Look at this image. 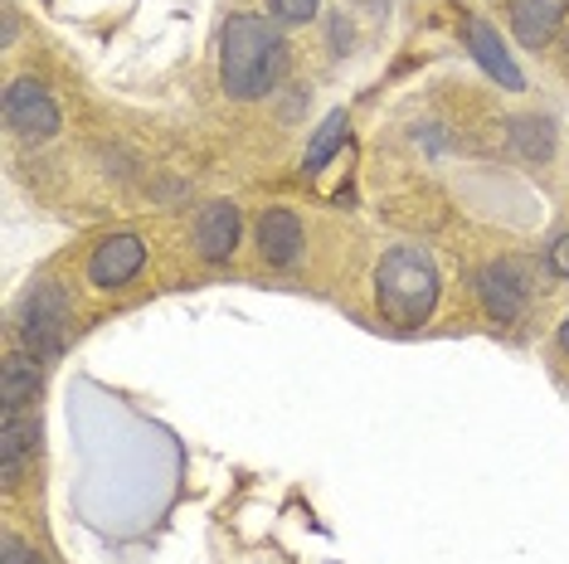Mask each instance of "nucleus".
<instances>
[{
    "instance_id": "1",
    "label": "nucleus",
    "mask_w": 569,
    "mask_h": 564,
    "mask_svg": "<svg viewBox=\"0 0 569 564\" xmlns=\"http://www.w3.org/2000/svg\"><path fill=\"white\" fill-rule=\"evenodd\" d=\"M288 73V40L258 16H234L224 24L219 40V79L224 93L239 102H253L263 93H273Z\"/></svg>"
},
{
    "instance_id": "2",
    "label": "nucleus",
    "mask_w": 569,
    "mask_h": 564,
    "mask_svg": "<svg viewBox=\"0 0 569 564\" xmlns=\"http://www.w3.org/2000/svg\"><path fill=\"white\" fill-rule=\"evenodd\" d=\"M375 306L390 326H419L438 306V263L423 249H390L375 268Z\"/></svg>"
},
{
    "instance_id": "3",
    "label": "nucleus",
    "mask_w": 569,
    "mask_h": 564,
    "mask_svg": "<svg viewBox=\"0 0 569 564\" xmlns=\"http://www.w3.org/2000/svg\"><path fill=\"white\" fill-rule=\"evenodd\" d=\"M63 326H69V298L54 282H34V292L24 298L20 312V336L30 345L34 361H54L63 351Z\"/></svg>"
},
{
    "instance_id": "4",
    "label": "nucleus",
    "mask_w": 569,
    "mask_h": 564,
    "mask_svg": "<svg viewBox=\"0 0 569 564\" xmlns=\"http://www.w3.org/2000/svg\"><path fill=\"white\" fill-rule=\"evenodd\" d=\"M59 102L49 98V88L44 83H34V79H16L6 88V127L16 137L24 141H49L59 132Z\"/></svg>"
},
{
    "instance_id": "5",
    "label": "nucleus",
    "mask_w": 569,
    "mask_h": 564,
    "mask_svg": "<svg viewBox=\"0 0 569 564\" xmlns=\"http://www.w3.org/2000/svg\"><path fill=\"white\" fill-rule=\"evenodd\" d=\"M141 263H147V243L137 234H112L88 259V282L93 288H122V282H132L141 273Z\"/></svg>"
},
{
    "instance_id": "6",
    "label": "nucleus",
    "mask_w": 569,
    "mask_h": 564,
    "mask_svg": "<svg viewBox=\"0 0 569 564\" xmlns=\"http://www.w3.org/2000/svg\"><path fill=\"white\" fill-rule=\"evenodd\" d=\"M477 298H482V312L491 316V322H521L526 312V282L521 273H516L511 263H491L477 273Z\"/></svg>"
},
{
    "instance_id": "7",
    "label": "nucleus",
    "mask_w": 569,
    "mask_h": 564,
    "mask_svg": "<svg viewBox=\"0 0 569 564\" xmlns=\"http://www.w3.org/2000/svg\"><path fill=\"white\" fill-rule=\"evenodd\" d=\"M196 249L204 263H224L239 249V204L229 200H210L196 214Z\"/></svg>"
},
{
    "instance_id": "8",
    "label": "nucleus",
    "mask_w": 569,
    "mask_h": 564,
    "mask_svg": "<svg viewBox=\"0 0 569 564\" xmlns=\"http://www.w3.org/2000/svg\"><path fill=\"white\" fill-rule=\"evenodd\" d=\"M468 49H472V59L482 63V69L497 79L507 93H521L526 79H521V69H516V59L501 49V34L491 30L487 20H468Z\"/></svg>"
},
{
    "instance_id": "9",
    "label": "nucleus",
    "mask_w": 569,
    "mask_h": 564,
    "mask_svg": "<svg viewBox=\"0 0 569 564\" xmlns=\"http://www.w3.org/2000/svg\"><path fill=\"white\" fill-rule=\"evenodd\" d=\"M569 0H516L511 6V30L516 40L526 49H546L555 40V30H560Z\"/></svg>"
},
{
    "instance_id": "10",
    "label": "nucleus",
    "mask_w": 569,
    "mask_h": 564,
    "mask_svg": "<svg viewBox=\"0 0 569 564\" xmlns=\"http://www.w3.org/2000/svg\"><path fill=\"white\" fill-rule=\"evenodd\" d=\"M258 253L273 268L297 263V253H302V220L292 210H268L258 220Z\"/></svg>"
},
{
    "instance_id": "11",
    "label": "nucleus",
    "mask_w": 569,
    "mask_h": 564,
    "mask_svg": "<svg viewBox=\"0 0 569 564\" xmlns=\"http://www.w3.org/2000/svg\"><path fill=\"white\" fill-rule=\"evenodd\" d=\"M34 433H40L34 414H24V409H6V419H0V472H6V486L20 482L24 457L34 453Z\"/></svg>"
},
{
    "instance_id": "12",
    "label": "nucleus",
    "mask_w": 569,
    "mask_h": 564,
    "mask_svg": "<svg viewBox=\"0 0 569 564\" xmlns=\"http://www.w3.org/2000/svg\"><path fill=\"white\" fill-rule=\"evenodd\" d=\"M0 400L6 409H30L40 400V365L34 355H10L6 370H0Z\"/></svg>"
},
{
    "instance_id": "13",
    "label": "nucleus",
    "mask_w": 569,
    "mask_h": 564,
    "mask_svg": "<svg viewBox=\"0 0 569 564\" xmlns=\"http://www.w3.org/2000/svg\"><path fill=\"white\" fill-rule=\"evenodd\" d=\"M346 127H351V122H346V112H341V108H336V112H331V118H327V122H321V127H317L312 147H307V161H302V165H307V171H312V175H317V171H321V165H327V161L336 157V151H341V147H346Z\"/></svg>"
},
{
    "instance_id": "14",
    "label": "nucleus",
    "mask_w": 569,
    "mask_h": 564,
    "mask_svg": "<svg viewBox=\"0 0 569 564\" xmlns=\"http://www.w3.org/2000/svg\"><path fill=\"white\" fill-rule=\"evenodd\" d=\"M516 132V147H521V157L526 161H550V151H555V127L546 118H521L511 127Z\"/></svg>"
},
{
    "instance_id": "15",
    "label": "nucleus",
    "mask_w": 569,
    "mask_h": 564,
    "mask_svg": "<svg viewBox=\"0 0 569 564\" xmlns=\"http://www.w3.org/2000/svg\"><path fill=\"white\" fill-rule=\"evenodd\" d=\"M317 6H321V0H273V16L288 20V24H302V20L317 16Z\"/></svg>"
},
{
    "instance_id": "16",
    "label": "nucleus",
    "mask_w": 569,
    "mask_h": 564,
    "mask_svg": "<svg viewBox=\"0 0 569 564\" xmlns=\"http://www.w3.org/2000/svg\"><path fill=\"white\" fill-rule=\"evenodd\" d=\"M0 564H44V555L34 545H24L20 535H6V555H0Z\"/></svg>"
},
{
    "instance_id": "17",
    "label": "nucleus",
    "mask_w": 569,
    "mask_h": 564,
    "mask_svg": "<svg viewBox=\"0 0 569 564\" xmlns=\"http://www.w3.org/2000/svg\"><path fill=\"white\" fill-rule=\"evenodd\" d=\"M550 268H555V273H560V278H569V229H565V234L550 243Z\"/></svg>"
},
{
    "instance_id": "18",
    "label": "nucleus",
    "mask_w": 569,
    "mask_h": 564,
    "mask_svg": "<svg viewBox=\"0 0 569 564\" xmlns=\"http://www.w3.org/2000/svg\"><path fill=\"white\" fill-rule=\"evenodd\" d=\"M560 345H565V351H569V316H565V326H560Z\"/></svg>"
}]
</instances>
